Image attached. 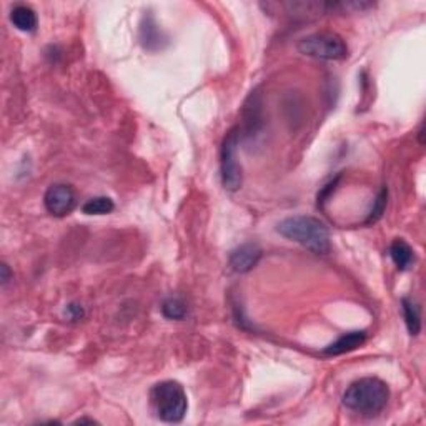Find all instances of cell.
I'll list each match as a JSON object with an SVG mask.
<instances>
[{
	"instance_id": "1",
	"label": "cell",
	"mask_w": 426,
	"mask_h": 426,
	"mask_svg": "<svg viewBox=\"0 0 426 426\" xmlns=\"http://www.w3.org/2000/svg\"><path fill=\"white\" fill-rule=\"evenodd\" d=\"M282 237L300 243L306 250L316 255H326L330 252V230L320 219L310 215H297L285 219L276 226Z\"/></svg>"
},
{
	"instance_id": "7",
	"label": "cell",
	"mask_w": 426,
	"mask_h": 426,
	"mask_svg": "<svg viewBox=\"0 0 426 426\" xmlns=\"http://www.w3.org/2000/svg\"><path fill=\"white\" fill-rule=\"evenodd\" d=\"M264 252L257 243H243L230 253V266L237 273H248L258 265Z\"/></svg>"
},
{
	"instance_id": "4",
	"label": "cell",
	"mask_w": 426,
	"mask_h": 426,
	"mask_svg": "<svg viewBox=\"0 0 426 426\" xmlns=\"http://www.w3.org/2000/svg\"><path fill=\"white\" fill-rule=\"evenodd\" d=\"M297 49L303 56L326 62L345 60L348 57L345 40L335 32H316V34L306 35L298 42Z\"/></svg>"
},
{
	"instance_id": "3",
	"label": "cell",
	"mask_w": 426,
	"mask_h": 426,
	"mask_svg": "<svg viewBox=\"0 0 426 426\" xmlns=\"http://www.w3.org/2000/svg\"><path fill=\"white\" fill-rule=\"evenodd\" d=\"M150 403L157 418L165 423H180L188 410V398L185 388L174 380L157 383L150 389Z\"/></svg>"
},
{
	"instance_id": "6",
	"label": "cell",
	"mask_w": 426,
	"mask_h": 426,
	"mask_svg": "<svg viewBox=\"0 0 426 426\" xmlns=\"http://www.w3.org/2000/svg\"><path fill=\"white\" fill-rule=\"evenodd\" d=\"M44 205L45 210L57 219L70 215L77 207L75 190L67 183H53L44 195Z\"/></svg>"
},
{
	"instance_id": "9",
	"label": "cell",
	"mask_w": 426,
	"mask_h": 426,
	"mask_svg": "<svg viewBox=\"0 0 426 426\" xmlns=\"http://www.w3.org/2000/svg\"><path fill=\"white\" fill-rule=\"evenodd\" d=\"M389 257H392L396 269L401 271L411 269V265H415L416 260L415 250L410 247V243L405 242L403 238L393 240L392 245H389Z\"/></svg>"
},
{
	"instance_id": "10",
	"label": "cell",
	"mask_w": 426,
	"mask_h": 426,
	"mask_svg": "<svg viewBox=\"0 0 426 426\" xmlns=\"http://www.w3.org/2000/svg\"><path fill=\"white\" fill-rule=\"evenodd\" d=\"M11 22L15 27L17 30L20 32H30L37 30L39 20H37V13L29 6H15L11 11Z\"/></svg>"
},
{
	"instance_id": "2",
	"label": "cell",
	"mask_w": 426,
	"mask_h": 426,
	"mask_svg": "<svg viewBox=\"0 0 426 426\" xmlns=\"http://www.w3.org/2000/svg\"><path fill=\"white\" fill-rule=\"evenodd\" d=\"M389 388L383 380L376 376H366L353 382L343 393V405L348 410L363 416H375L387 408Z\"/></svg>"
},
{
	"instance_id": "11",
	"label": "cell",
	"mask_w": 426,
	"mask_h": 426,
	"mask_svg": "<svg viewBox=\"0 0 426 426\" xmlns=\"http://www.w3.org/2000/svg\"><path fill=\"white\" fill-rule=\"evenodd\" d=\"M140 39H142V44L145 45V49L148 51H157V49H162V30L158 29V25L153 20V17H145L143 24L140 27Z\"/></svg>"
},
{
	"instance_id": "13",
	"label": "cell",
	"mask_w": 426,
	"mask_h": 426,
	"mask_svg": "<svg viewBox=\"0 0 426 426\" xmlns=\"http://www.w3.org/2000/svg\"><path fill=\"white\" fill-rule=\"evenodd\" d=\"M113 210H115V203L108 197H93L82 207L85 215H108Z\"/></svg>"
},
{
	"instance_id": "17",
	"label": "cell",
	"mask_w": 426,
	"mask_h": 426,
	"mask_svg": "<svg viewBox=\"0 0 426 426\" xmlns=\"http://www.w3.org/2000/svg\"><path fill=\"white\" fill-rule=\"evenodd\" d=\"M2 276H0V280H2V285H7L8 282H11V269H8L7 264H2Z\"/></svg>"
},
{
	"instance_id": "5",
	"label": "cell",
	"mask_w": 426,
	"mask_h": 426,
	"mask_svg": "<svg viewBox=\"0 0 426 426\" xmlns=\"http://www.w3.org/2000/svg\"><path fill=\"white\" fill-rule=\"evenodd\" d=\"M238 142L240 134L237 129H232L225 135L220 148V174L221 183L228 192H237L242 187L243 176L242 167L238 163Z\"/></svg>"
},
{
	"instance_id": "16",
	"label": "cell",
	"mask_w": 426,
	"mask_h": 426,
	"mask_svg": "<svg viewBox=\"0 0 426 426\" xmlns=\"http://www.w3.org/2000/svg\"><path fill=\"white\" fill-rule=\"evenodd\" d=\"M63 314H65V316L70 321H79L85 316V310H84V306L79 305V303H70V305H67Z\"/></svg>"
},
{
	"instance_id": "14",
	"label": "cell",
	"mask_w": 426,
	"mask_h": 426,
	"mask_svg": "<svg viewBox=\"0 0 426 426\" xmlns=\"http://www.w3.org/2000/svg\"><path fill=\"white\" fill-rule=\"evenodd\" d=\"M162 314L169 320H183L187 316V305L180 298H169L163 302Z\"/></svg>"
},
{
	"instance_id": "15",
	"label": "cell",
	"mask_w": 426,
	"mask_h": 426,
	"mask_svg": "<svg viewBox=\"0 0 426 426\" xmlns=\"http://www.w3.org/2000/svg\"><path fill=\"white\" fill-rule=\"evenodd\" d=\"M387 203H388V190L382 188V192L378 193V197H376V200L373 203V208H371L368 219H366V224H375V221H378L383 217L385 210H387Z\"/></svg>"
},
{
	"instance_id": "18",
	"label": "cell",
	"mask_w": 426,
	"mask_h": 426,
	"mask_svg": "<svg viewBox=\"0 0 426 426\" xmlns=\"http://www.w3.org/2000/svg\"><path fill=\"white\" fill-rule=\"evenodd\" d=\"M75 423H80V425H82V423H97V421H95V420H90V418H80V420H77Z\"/></svg>"
},
{
	"instance_id": "8",
	"label": "cell",
	"mask_w": 426,
	"mask_h": 426,
	"mask_svg": "<svg viewBox=\"0 0 426 426\" xmlns=\"http://www.w3.org/2000/svg\"><path fill=\"white\" fill-rule=\"evenodd\" d=\"M366 342V332H350L342 335L337 342H333L332 345H328L323 350L325 355L337 356L343 355V353H350L356 348H360Z\"/></svg>"
},
{
	"instance_id": "12",
	"label": "cell",
	"mask_w": 426,
	"mask_h": 426,
	"mask_svg": "<svg viewBox=\"0 0 426 426\" xmlns=\"http://www.w3.org/2000/svg\"><path fill=\"white\" fill-rule=\"evenodd\" d=\"M401 311H403V318H405V325L408 328L410 335H420L421 332V311L420 306L416 305L413 300L410 298H403L401 300Z\"/></svg>"
}]
</instances>
